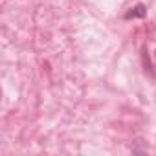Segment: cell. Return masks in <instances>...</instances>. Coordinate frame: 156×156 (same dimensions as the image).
I'll return each instance as SVG.
<instances>
[{
	"mask_svg": "<svg viewBox=\"0 0 156 156\" xmlns=\"http://www.w3.org/2000/svg\"><path fill=\"white\" fill-rule=\"evenodd\" d=\"M145 13H147V9H145V6L143 4H138L136 8H132L127 15H125V19H136V17H145Z\"/></svg>",
	"mask_w": 156,
	"mask_h": 156,
	"instance_id": "obj_1",
	"label": "cell"
}]
</instances>
